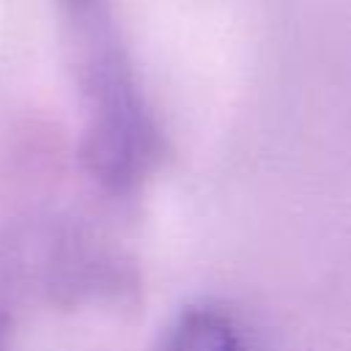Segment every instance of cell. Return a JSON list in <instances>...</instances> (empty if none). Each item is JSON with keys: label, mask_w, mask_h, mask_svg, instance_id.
<instances>
[{"label": "cell", "mask_w": 351, "mask_h": 351, "mask_svg": "<svg viewBox=\"0 0 351 351\" xmlns=\"http://www.w3.org/2000/svg\"><path fill=\"white\" fill-rule=\"evenodd\" d=\"M167 351H241L233 326L208 310L189 313L176 326Z\"/></svg>", "instance_id": "1"}]
</instances>
